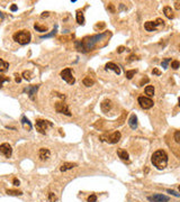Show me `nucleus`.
<instances>
[{
	"instance_id": "ea45409f",
	"label": "nucleus",
	"mask_w": 180,
	"mask_h": 202,
	"mask_svg": "<svg viewBox=\"0 0 180 202\" xmlns=\"http://www.w3.org/2000/svg\"><path fill=\"white\" fill-rule=\"evenodd\" d=\"M15 76H16V78H15V81H16V82H17V83H19V82H21V75H19V74H16V75H15Z\"/></svg>"
},
{
	"instance_id": "c9c22d12",
	"label": "nucleus",
	"mask_w": 180,
	"mask_h": 202,
	"mask_svg": "<svg viewBox=\"0 0 180 202\" xmlns=\"http://www.w3.org/2000/svg\"><path fill=\"white\" fill-rule=\"evenodd\" d=\"M149 81H150V80H149V78H144V79H142V80H141V82H140V87L144 85L145 83H148Z\"/></svg>"
},
{
	"instance_id": "5701e85b",
	"label": "nucleus",
	"mask_w": 180,
	"mask_h": 202,
	"mask_svg": "<svg viewBox=\"0 0 180 202\" xmlns=\"http://www.w3.org/2000/svg\"><path fill=\"white\" fill-rule=\"evenodd\" d=\"M145 94H148L149 97H153L154 96V88H153V85H148L145 88Z\"/></svg>"
},
{
	"instance_id": "423d86ee",
	"label": "nucleus",
	"mask_w": 180,
	"mask_h": 202,
	"mask_svg": "<svg viewBox=\"0 0 180 202\" xmlns=\"http://www.w3.org/2000/svg\"><path fill=\"white\" fill-rule=\"evenodd\" d=\"M61 78L69 84H74V82H75L71 69H64L63 71H61Z\"/></svg>"
},
{
	"instance_id": "3c124183",
	"label": "nucleus",
	"mask_w": 180,
	"mask_h": 202,
	"mask_svg": "<svg viewBox=\"0 0 180 202\" xmlns=\"http://www.w3.org/2000/svg\"><path fill=\"white\" fill-rule=\"evenodd\" d=\"M179 50H180V45H179Z\"/></svg>"
},
{
	"instance_id": "09e8293b",
	"label": "nucleus",
	"mask_w": 180,
	"mask_h": 202,
	"mask_svg": "<svg viewBox=\"0 0 180 202\" xmlns=\"http://www.w3.org/2000/svg\"><path fill=\"white\" fill-rule=\"evenodd\" d=\"M3 17H5V16H3V14L0 11V18H3Z\"/></svg>"
},
{
	"instance_id": "f3484780",
	"label": "nucleus",
	"mask_w": 180,
	"mask_h": 202,
	"mask_svg": "<svg viewBox=\"0 0 180 202\" xmlns=\"http://www.w3.org/2000/svg\"><path fill=\"white\" fill-rule=\"evenodd\" d=\"M75 166H77L75 163H64V164H62V166L60 167V171L65 172V171H68V170L73 169V167H75Z\"/></svg>"
},
{
	"instance_id": "c03bdc74",
	"label": "nucleus",
	"mask_w": 180,
	"mask_h": 202,
	"mask_svg": "<svg viewBox=\"0 0 180 202\" xmlns=\"http://www.w3.org/2000/svg\"><path fill=\"white\" fill-rule=\"evenodd\" d=\"M53 93H55V94H56L57 97H60L61 99H64V98H65V96H64V94H61V93H59V92H53Z\"/></svg>"
},
{
	"instance_id": "49530a36",
	"label": "nucleus",
	"mask_w": 180,
	"mask_h": 202,
	"mask_svg": "<svg viewBox=\"0 0 180 202\" xmlns=\"http://www.w3.org/2000/svg\"><path fill=\"white\" fill-rule=\"evenodd\" d=\"M47 16H49V12L46 11V12H43L42 16H41V17H42V18H44V17H47Z\"/></svg>"
},
{
	"instance_id": "e433bc0d",
	"label": "nucleus",
	"mask_w": 180,
	"mask_h": 202,
	"mask_svg": "<svg viewBox=\"0 0 180 202\" xmlns=\"http://www.w3.org/2000/svg\"><path fill=\"white\" fill-rule=\"evenodd\" d=\"M134 60H138V56H136V55H131L127 61H128V62H133Z\"/></svg>"
},
{
	"instance_id": "58836bf2",
	"label": "nucleus",
	"mask_w": 180,
	"mask_h": 202,
	"mask_svg": "<svg viewBox=\"0 0 180 202\" xmlns=\"http://www.w3.org/2000/svg\"><path fill=\"white\" fill-rule=\"evenodd\" d=\"M125 50H126V48H125L124 46H119V47L117 48V53H123Z\"/></svg>"
},
{
	"instance_id": "cd10ccee",
	"label": "nucleus",
	"mask_w": 180,
	"mask_h": 202,
	"mask_svg": "<svg viewBox=\"0 0 180 202\" xmlns=\"http://www.w3.org/2000/svg\"><path fill=\"white\" fill-rule=\"evenodd\" d=\"M9 81H10V79L8 76H5V75H1L0 74V88H2V84L5 82H9Z\"/></svg>"
},
{
	"instance_id": "4be33fe9",
	"label": "nucleus",
	"mask_w": 180,
	"mask_h": 202,
	"mask_svg": "<svg viewBox=\"0 0 180 202\" xmlns=\"http://www.w3.org/2000/svg\"><path fill=\"white\" fill-rule=\"evenodd\" d=\"M9 68V63L0 59V72H6Z\"/></svg>"
},
{
	"instance_id": "1a4fd4ad",
	"label": "nucleus",
	"mask_w": 180,
	"mask_h": 202,
	"mask_svg": "<svg viewBox=\"0 0 180 202\" xmlns=\"http://www.w3.org/2000/svg\"><path fill=\"white\" fill-rule=\"evenodd\" d=\"M0 154H2L5 157H10L11 154H12V148L8 143H3L0 145Z\"/></svg>"
},
{
	"instance_id": "a211bd4d",
	"label": "nucleus",
	"mask_w": 180,
	"mask_h": 202,
	"mask_svg": "<svg viewBox=\"0 0 180 202\" xmlns=\"http://www.w3.org/2000/svg\"><path fill=\"white\" fill-rule=\"evenodd\" d=\"M77 23L79 25H83L85 24V16H83V12L81 10H77Z\"/></svg>"
},
{
	"instance_id": "ddd939ff",
	"label": "nucleus",
	"mask_w": 180,
	"mask_h": 202,
	"mask_svg": "<svg viewBox=\"0 0 180 202\" xmlns=\"http://www.w3.org/2000/svg\"><path fill=\"white\" fill-rule=\"evenodd\" d=\"M51 156V152L49 151L47 148H41L38 152V157L41 161H47Z\"/></svg>"
},
{
	"instance_id": "37998d69",
	"label": "nucleus",
	"mask_w": 180,
	"mask_h": 202,
	"mask_svg": "<svg viewBox=\"0 0 180 202\" xmlns=\"http://www.w3.org/2000/svg\"><path fill=\"white\" fill-rule=\"evenodd\" d=\"M19 184H21V182H19V180H18V179H14V185L18 186Z\"/></svg>"
},
{
	"instance_id": "0eeeda50",
	"label": "nucleus",
	"mask_w": 180,
	"mask_h": 202,
	"mask_svg": "<svg viewBox=\"0 0 180 202\" xmlns=\"http://www.w3.org/2000/svg\"><path fill=\"white\" fill-rule=\"evenodd\" d=\"M138 103H140V106H141V108H143V109H150V108H152L153 104H154V102L151 100L150 98L144 97V96L138 97Z\"/></svg>"
},
{
	"instance_id": "39448f33",
	"label": "nucleus",
	"mask_w": 180,
	"mask_h": 202,
	"mask_svg": "<svg viewBox=\"0 0 180 202\" xmlns=\"http://www.w3.org/2000/svg\"><path fill=\"white\" fill-rule=\"evenodd\" d=\"M55 110H56V112H59V113H63V115L68 116V117L71 116V112H70V110H69L68 104L64 103L63 101H57V102L55 103Z\"/></svg>"
},
{
	"instance_id": "7ed1b4c3",
	"label": "nucleus",
	"mask_w": 180,
	"mask_h": 202,
	"mask_svg": "<svg viewBox=\"0 0 180 202\" xmlns=\"http://www.w3.org/2000/svg\"><path fill=\"white\" fill-rule=\"evenodd\" d=\"M12 38L16 42V43H18V44H21V45H26V44H28L29 42H31V38H32V35H31V33L28 31V30H19V31H17V33H15L14 34V36H12Z\"/></svg>"
},
{
	"instance_id": "603ef678",
	"label": "nucleus",
	"mask_w": 180,
	"mask_h": 202,
	"mask_svg": "<svg viewBox=\"0 0 180 202\" xmlns=\"http://www.w3.org/2000/svg\"><path fill=\"white\" fill-rule=\"evenodd\" d=\"M179 191H180V186H179Z\"/></svg>"
},
{
	"instance_id": "9b49d317",
	"label": "nucleus",
	"mask_w": 180,
	"mask_h": 202,
	"mask_svg": "<svg viewBox=\"0 0 180 202\" xmlns=\"http://www.w3.org/2000/svg\"><path fill=\"white\" fill-rule=\"evenodd\" d=\"M120 132L119 131H114L112 135H109V136H107L106 137V141H108L109 144H116L117 141H119L120 139Z\"/></svg>"
},
{
	"instance_id": "6e6552de",
	"label": "nucleus",
	"mask_w": 180,
	"mask_h": 202,
	"mask_svg": "<svg viewBox=\"0 0 180 202\" xmlns=\"http://www.w3.org/2000/svg\"><path fill=\"white\" fill-rule=\"evenodd\" d=\"M163 20L158 18V19L155 20V21H146L145 24H144V28L148 30V31H153V30H155V28L159 26V25H163Z\"/></svg>"
},
{
	"instance_id": "72a5a7b5",
	"label": "nucleus",
	"mask_w": 180,
	"mask_h": 202,
	"mask_svg": "<svg viewBox=\"0 0 180 202\" xmlns=\"http://www.w3.org/2000/svg\"><path fill=\"white\" fill-rule=\"evenodd\" d=\"M173 138H175V141H177L178 144H180V130H178V131H176V132H175Z\"/></svg>"
},
{
	"instance_id": "20e7f679",
	"label": "nucleus",
	"mask_w": 180,
	"mask_h": 202,
	"mask_svg": "<svg viewBox=\"0 0 180 202\" xmlns=\"http://www.w3.org/2000/svg\"><path fill=\"white\" fill-rule=\"evenodd\" d=\"M35 126H36V130L38 131L40 134H43V135H45V132H46V129H47V127H52L53 125H52V122H50V121H47V120L38 119V120H36V124H35Z\"/></svg>"
},
{
	"instance_id": "4c0bfd02",
	"label": "nucleus",
	"mask_w": 180,
	"mask_h": 202,
	"mask_svg": "<svg viewBox=\"0 0 180 202\" xmlns=\"http://www.w3.org/2000/svg\"><path fill=\"white\" fill-rule=\"evenodd\" d=\"M168 193L172 194V195H175V197H180V194H178L177 192H175L173 190H168Z\"/></svg>"
},
{
	"instance_id": "6ab92c4d",
	"label": "nucleus",
	"mask_w": 180,
	"mask_h": 202,
	"mask_svg": "<svg viewBox=\"0 0 180 202\" xmlns=\"http://www.w3.org/2000/svg\"><path fill=\"white\" fill-rule=\"evenodd\" d=\"M21 125H23V127H24L25 129H27V130H31V129H32V124L29 122V120H28L25 116L21 117Z\"/></svg>"
},
{
	"instance_id": "9d476101",
	"label": "nucleus",
	"mask_w": 180,
	"mask_h": 202,
	"mask_svg": "<svg viewBox=\"0 0 180 202\" xmlns=\"http://www.w3.org/2000/svg\"><path fill=\"white\" fill-rule=\"evenodd\" d=\"M148 200L150 202H168L169 197H167L164 194H153V195L148 197Z\"/></svg>"
},
{
	"instance_id": "7c9ffc66",
	"label": "nucleus",
	"mask_w": 180,
	"mask_h": 202,
	"mask_svg": "<svg viewBox=\"0 0 180 202\" xmlns=\"http://www.w3.org/2000/svg\"><path fill=\"white\" fill-rule=\"evenodd\" d=\"M49 200H50V202H55L57 200V197L54 194L53 192H49Z\"/></svg>"
},
{
	"instance_id": "dca6fc26",
	"label": "nucleus",
	"mask_w": 180,
	"mask_h": 202,
	"mask_svg": "<svg viewBox=\"0 0 180 202\" xmlns=\"http://www.w3.org/2000/svg\"><path fill=\"white\" fill-rule=\"evenodd\" d=\"M100 107H101V110L104 111V112H108V111L112 109L113 103H112V101L107 99V100H105V101H103V102H101Z\"/></svg>"
},
{
	"instance_id": "a19ab883",
	"label": "nucleus",
	"mask_w": 180,
	"mask_h": 202,
	"mask_svg": "<svg viewBox=\"0 0 180 202\" xmlns=\"http://www.w3.org/2000/svg\"><path fill=\"white\" fill-rule=\"evenodd\" d=\"M152 73H153V74H155V75H161V72H160L158 69H153Z\"/></svg>"
},
{
	"instance_id": "b1692460",
	"label": "nucleus",
	"mask_w": 180,
	"mask_h": 202,
	"mask_svg": "<svg viewBox=\"0 0 180 202\" xmlns=\"http://www.w3.org/2000/svg\"><path fill=\"white\" fill-rule=\"evenodd\" d=\"M82 83L85 84L86 87H91V85H94L95 81L92 80V79H90L89 76H87V78H85V79H83V81H82Z\"/></svg>"
},
{
	"instance_id": "c756f323",
	"label": "nucleus",
	"mask_w": 180,
	"mask_h": 202,
	"mask_svg": "<svg viewBox=\"0 0 180 202\" xmlns=\"http://www.w3.org/2000/svg\"><path fill=\"white\" fill-rule=\"evenodd\" d=\"M56 34V28L55 29H53L50 34H46V35H44V36H41V40H45V38H50V37H52V36H54Z\"/></svg>"
},
{
	"instance_id": "c85d7f7f",
	"label": "nucleus",
	"mask_w": 180,
	"mask_h": 202,
	"mask_svg": "<svg viewBox=\"0 0 180 202\" xmlns=\"http://www.w3.org/2000/svg\"><path fill=\"white\" fill-rule=\"evenodd\" d=\"M136 74V70H131V71H126V78L128 80H131L134 75Z\"/></svg>"
},
{
	"instance_id": "412c9836",
	"label": "nucleus",
	"mask_w": 180,
	"mask_h": 202,
	"mask_svg": "<svg viewBox=\"0 0 180 202\" xmlns=\"http://www.w3.org/2000/svg\"><path fill=\"white\" fill-rule=\"evenodd\" d=\"M117 154H118V156L120 157V160H123V161H128V153H127L126 151L118 149V151H117Z\"/></svg>"
},
{
	"instance_id": "79ce46f5",
	"label": "nucleus",
	"mask_w": 180,
	"mask_h": 202,
	"mask_svg": "<svg viewBox=\"0 0 180 202\" xmlns=\"http://www.w3.org/2000/svg\"><path fill=\"white\" fill-rule=\"evenodd\" d=\"M108 8H109V10H110L112 12H115V9H114V6H113L112 3H108Z\"/></svg>"
},
{
	"instance_id": "8fccbe9b",
	"label": "nucleus",
	"mask_w": 180,
	"mask_h": 202,
	"mask_svg": "<svg viewBox=\"0 0 180 202\" xmlns=\"http://www.w3.org/2000/svg\"><path fill=\"white\" fill-rule=\"evenodd\" d=\"M178 106L180 107V98H179V100H178Z\"/></svg>"
},
{
	"instance_id": "2eb2a0df",
	"label": "nucleus",
	"mask_w": 180,
	"mask_h": 202,
	"mask_svg": "<svg viewBox=\"0 0 180 202\" xmlns=\"http://www.w3.org/2000/svg\"><path fill=\"white\" fill-rule=\"evenodd\" d=\"M105 69H106V70L114 71L116 74H120V69H119V66H118V65H116L115 63H112V62L107 63L106 66H105Z\"/></svg>"
},
{
	"instance_id": "4468645a",
	"label": "nucleus",
	"mask_w": 180,
	"mask_h": 202,
	"mask_svg": "<svg viewBox=\"0 0 180 202\" xmlns=\"http://www.w3.org/2000/svg\"><path fill=\"white\" fill-rule=\"evenodd\" d=\"M128 125H129V127L132 128V129H136L138 128V117H136V115H132L131 117H129V119H128Z\"/></svg>"
},
{
	"instance_id": "2f4dec72",
	"label": "nucleus",
	"mask_w": 180,
	"mask_h": 202,
	"mask_svg": "<svg viewBox=\"0 0 180 202\" xmlns=\"http://www.w3.org/2000/svg\"><path fill=\"white\" fill-rule=\"evenodd\" d=\"M170 61H171V59H169V57L166 59L164 61H162V62H161V66H162L163 69H168V64H169Z\"/></svg>"
},
{
	"instance_id": "393cba45",
	"label": "nucleus",
	"mask_w": 180,
	"mask_h": 202,
	"mask_svg": "<svg viewBox=\"0 0 180 202\" xmlns=\"http://www.w3.org/2000/svg\"><path fill=\"white\" fill-rule=\"evenodd\" d=\"M6 193H7L8 195H16V197H18V195H21V194H23V192L19 191V190H7Z\"/></svg>"
},
{
	"instance_id": "a18cd8bd",
	"label": "nucleus",
	"mask_w": 180,
	"mask_h": 202,
	"mask_svg": "<svg viewBox=\"0 0 180 202\" xmlns=\"http://www.w3.org/2000/svg\"><path fill=\"white\" fill-rule=\"evenodd\" d=\"M10 10L11 11H16V10H17V6H16V5H12L10 7Z\"/></svg>"
},
{
	"instance_id": "a878e982",
	"label": "nucleus",
	"mask_w": 180,
	"mask_h": 202,
	"mask_svg": "<svg viewBox=\"0 0 180 202\" xmlns=\"http://www.w3.org/2000/svg\"><path fill=\"white\" fill-rule=\"evenodd\" d=\"M34 28L37 30V31H41V33L47 31V27H46V26H40L38 24H35V25H34Z\"/></svg>"
},
{
	"instance_id": "f704fd0d",
	"label": "nucleus",
	"mask_w": 180,
	"mask_h": 202,
	"mask_svg": "<svg viewBox=\"0 0 180 202\" xmlns=\"http://www.w3.org/2000/svg\"><path fill=\"white\" fill-rule=\"evenodd\" d=\"M97 201V197L95 194H91L89 198H88V202H96Z\"/></svg>"
},
{
	"instance_id": "f03ea898",
	"label": "nucleus",
	"mask_w": 180,
	"mask_h": 202,
	"mask_svg": "<svg viewBox=\"0 0 180 202\" xmlns=\"http://www.w3.org/2000/svg\"><path fill=\"white\" fill-rule=\"evenodd\" d=\"M151 162L158 170H163L168 164V155L163 149H159L153 153Z\"/></svg>"
},
{
	"instance_id": "de8ad7c7",
	"label": "nucleus",
	"mask_w": 180,
	"mask_h": 202,
	"mask_svg": "<svg viewBox=\"0 0 180 202\" xmlns=\"http://www.w3.org/2000/svg\"><path fill=\"white\" fill-rule=\"evenodd\" d=\"M176 9L177 10L180 9V2H176Z\"/></svg>"
},
{
	"instance_id": "f257e3e1",
	"label": "nucleus",
	"mask_w": 180,
	"mask_h": 202,
	"mask_svg": "<svg viewBox=\"0 0 180 202\" xmlns=\"http://www.w3.org/2000/svg\"><path fill=\"white\" fill-rule=\"evenodd\" d=\"M107 35H108V33H101V34H98V35L88 36V37H85L82 40H77L75 42V47L79 52L87 53V52L92 50L100 40L106 37Z\"/></svg>"
},
{
	"instance_id": "aec40b11",
	"label": "nucleus",
	"mask_w": 180,
	"mask_h": 202,
	"mask_svg": "<svg viewBox=\"0 0 180 202\" xmlns=\"http://www.w3.org/2000/svg\"><path fill=\"white\" fill-rule=\"evenodd\" d=\"M163 12H164V15H166V17L167 18H169V19H172L173 17H175V15H173V11L171 9V7H164L163 8Z\"/></svg>"
},
{
	"instance_id": "473e14b6",
	"label": "nucleus",
	"mask_w": 180,
	"mask_h": 202,
	"mask_svg": "<svg viewBox=\"0 0 180 202\" xmlns=\"http://www.w3.org/2000/svg\"><path fill=\"white\" fill-rule=\"evenodd\" d=\"M179 66H180L179 61H172V62H171V68H172L173 70H177Z\"/></svg>"
},
{
	"instance_id": "bb28decb",
	"label": "nucleus",
	"mask_w": 180,
	"mask_h": 202,
	"mask_svg": "<svg viewBox=\"0 0 180 202\" xmlns=\"http://www.w3.org/2000/svg\"><path fill=\"white\" fill-rule=\"evenodd\" d=\"M23 76H24V79H26L27 81H31L32 80V72L31 71H24L23 72Z\"/></svg>"
},
{
	"instance_id": "f8f14e48",
	"label": "nucleus",
	"mask_w": 180,
	"mask_h": 202,
	"mask_svg": "<svg viewBox=\"0 0 180 202\" xmlns=\"http://www.w3.org/2000/svg\"><path fill=\"white\" fill-rule=\"evenodd\" d=\"M37 90H38V85H32V87H27L25 89V92H27L31 100H35V94H36Z\"/></svg>"
}]
</instances>
